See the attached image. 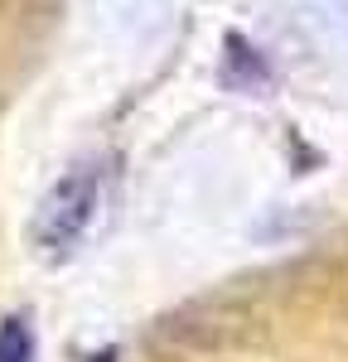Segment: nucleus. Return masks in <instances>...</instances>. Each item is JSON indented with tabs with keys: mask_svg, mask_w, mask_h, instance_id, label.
Returning <instances> with one entry per match:
<instances>
[{
	"mask_svg": "<svg viewBox=\"0 0 348 362\" xmlns=\"http://www.w3.org/2000/svg\"><path fill=\"white\" fill-rule=\"evenodd\" d=\"M92 208H97V179H92V174H68V179H58L54 194L44 198V208H39V218H34L39 247L73 251V242L83 237L87 218H92Z\"/></svg>",
	"mask_w": 348,
	"mask_h": 362,
	"instance_id": "f257e3e1",
	"label": "nucleus"
},
{
	"mask_svg": "<svg viewBox=\"0 0 348 362\" xmlns=\"http://www.w3.org/2000/svg\"><path fill=\"white\" fill-rule=\"evenodd\" d=\"M0 362H34V338H29L25 319L0 324Z\"/></svg>",
	"mask_w": 348,
	"mask_h": 362,
	"instance_id": "f03ea898",
	"label": "nucleus"
}]
</instances>
